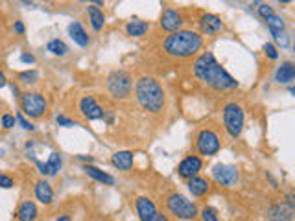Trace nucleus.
Here are the masks:
<instances>
[{"label":"nucleus","mask_w":295,"mask_h":221,"mask_svg":"<svg viewBox=\"0 0 295 221\" xmlns=\"http://www.w3.org/2000/svg\"><path fill=\"white\" fill-rule=\"evenodd\" d=\"M192 74L198 81H201L203 85L210 87L212 91L218 92H227L238 89V81L234 80L233 76L221 67L216 56L212 52H203L194 59Z\"/></svg>","instance_id":"obj_1"},{"label":"nucleus","mask_w":295,"mask_h":221,"mask_svg":"<svg viewBox=\"0 0 295 221\" xmlns=\"http://www.w3.org/2000/svg\"><path fill=\"white\" fill-rule=\"evenodd\" d=\"M203 46V37L199 32L194 30H179L176 34H170L163 41V50L166 56L176 59H188L196 56Z\"/></svg>","instance_id":"obj_2"},{"label":"nucleus","mask_w":295,"mask_h":221,"mask_svg":"<svg viewBox=\"0 0 295 221\" xmlns=\"http://www.w3.org/2000/svg\"><path fill=\"white\" fill-rule=\"evenodd\" d=\"M135 98L136 102H138V105L152 114H157L165 109V103H166L165 89L152 76H142V78H138V81L135 83Z\"/></svg>","instance_id":"obj_3"},{"label":"nucleus","mask_w":295,"mask_h":221,"mask_svg":"<svg viewBox=\"0 0 295 221\" xmlns=\"http://www.w3.org/2000/svg\"><path fill=\"white\" fill-rule=\"evenodd\" d=\"M245 124V113L242 105L236 102H229L225 103L223 107V125H225V131L231 138H240L242 131H244Z\"/></svg>","instance_id":"obj_4"},{"label":"nucleus","mask_w":295,"mask_h":221,"mask_svg":"<svg viewBox=\"0 0 295 221\" xmlns=\"http://www.w3.org/2000/svg\"><path fill=\"white\" fill-rule=\"evenodd\" d=\"M166 208L170 214H174L177 219H194L199 214L196 203L187 199L183 193L172 192L166 195Z\"/></svg>","instance_id":"obj_5"},{"label":"nucleus","mask_w":295,"mask_h":221,"mask_svg":"<svg viewBox=\"0 0 295 221\" xmlns=\"http://www.w3.org/2000/svg\"><path fill=\"white\" fill-rule=\"evenodd\" d=\"M133 91V78L125 70H113L107 78V92L114 100H125Z\"/></svg>","instance_id":"obj_6"},{"label":"nucleus","mask_w":295,"mask_h":221,"mask_svg":"<svg viewBox=\"0 0 295 221\" xmlns=\"http://www.w3.org/2000/svg\"><path fill=\"white\" fill-rule=\"evenodd\" d=\"M19 103H21V111H23L24 116L34 120L41 118L48 111V102H46V98L41 92H21Z\"/></svg>","instance_id":"obj_7"},{"label":"nucleus","mask_w":295,"mask_h":221,"mask_svg":"<svg viewBox=\"0 0 295 221\" xmlns=\"http://www.w3.org/2000/svg\"><path fill=\"white\" fill-rule=\"evenodd\" d=\"M220 147H221L220 135L214 129L205 127V129L198 131V135H196V151L201 157H214L220 151Z\"/></svg>","instance_id":"obj_8"},{"label":"nucleus","mask_w":295,"mask_h":221,"mask_svg":"<svg viewBox=\"0 0 295 221\" xmlns=\"http://www.w3.org/2000/svg\"><path fill=\"white\" fill-rule=\"evenodd\" d=\"M212 179H214L220 186L233 188L240 179V171L233 164H214L212 166Z\"/></svg>","instance_id":"obj_9"},{"label":"nucleus","mask_w":295,"mask_h":221,"mask_svg":"<svg viewBox=\"0 0 295 221\" xmlns=\"http://www.w3.org/2000/svg\"><path fill=\"white\" fill-rule=\"evenodd\" d=\"M201 170H203V160H201V157H198V155H188L177 166V175L188 181V179L199 175Z\"/></svg>","instance_id":"obj_10"},{"label":"nucleus","mask_w":295,"mask_h":221,"mask_svg":"<svg viewBox=\"0 0 295 221\" xmlns=\"http://www.w3.org/2000/svg\"><path fill=\"white\" fill-rule=\"evenodd\" d=\"M34 162H35L37 170H39V173L43 177L57 175V173L61 171V168H63V159H61V155L57 153V151H52L46 162H41V160H37V159H34Z\"/></svg>","instance_id":"obj_11"},{"label":"nucleus","mask_w":295,"mask_h":221,"mask_svg":"<svg viewBox=\"0 0 295 221\" xmlns=\"http://www.w3.org/2000/svg\"><path fill=\"white\" fill-rule=\"evenodd\" d=\"M223 21L214 13H203L199 19V30H201V37L203 35H218L223 32Z\"/></svg>","instance_id":"obj_12"},{"label":"nucleus","mask_w":295,"mask_h":221,"mask_svg":"<svg viewBox=\"0 0 295 221\" xmlns=\"http://www.w3.org/2000/svg\"><path fill=\"white\" fill-rule=\"evenodd\" d=\"M80 111L87 120H103L105 118V111L98 105L94 96H83L80 100Z\"/></svg>","instance_id":"obj_13"},{"label":"nucleus","mask_w":295,"mask_h":221,"mask_svg":"<svg viewBox=\"0 0 295 221\" xmlns=\"http://www.w3.org/2000/svg\"><path fill=\"white\" fill-rule=\"evenodd\" d=\"M183 26V17L181 13L174 10V8H166L165 12L161 13V28L168 32V34H176Z\"/></svg>","instance_id":"obj_14"},{"label":"nucleus","mask_w":295,"mask_h":221,"mask_svg":"<svg viewBox=\"0 0 295 221\" xmlns=\"http://www.w3.org/2000/svg\"><path fill=\"white\" fill-rule=\"evenodd\" d=\"M295 215V206L288 203H275L266 212L267 221H291Z\"/></svg>","instance_id":"obj_15"},{"label":"nucleus","mask_w":295,"mask_h":221,"mask_svg":"<svg viewBox=\"0 0 295 221\" xmlns=\"http://www.w3.org/2000/svg\"><path fill=\"white\" fill-rule=\"evenodd\" d=\"M135 210L138 217H140V221H152L155 215L159 214L155 203L150 197H146V195H138L135 199Z\"/></svg>","instance_id":"obj_16"},{"label":"nucleus","mask_w":295,"mask_h":221,"mask_svg":"<svg viewBox=\"0 0 295 221\" xmlns=\"http://www.w3.org/2000/svg\"><path fill=\"white\" fill-rule=\"evenodd\" d=\"M34 195H35V199H37L41 204H45V206H50V204L54 203V188H52V184L46 181V179L35 181Z\"/></svg>","instance_id":"obj_17"},{"label":"nucleus","mask_w":295,"mask_h":221,"mask_svg":"<svg viewBox=\"0 0 295 221\" xmlns=\"http://www.w3.org/2000/svg\"><path fill=\"white\" fill-rule=\"evenodd\" d=\"M39 217V208L32 199H24L15 210V219L17 221H37Z\"/></svg>","instance_id":"obj_18"},{"label":"nucleus","mask_w":295,"mask_h":221,"mask_svg":"<svg viewBox=\"0 0 295 221\" xmlns=\"http://www.w3.org/2000/svg\"><path fill=\"white\" fill-rule=\"evenodd\" d=\"M67 32H68V35L72 37L74 43L78 46H81V48L89 46V43H91V37H89V34L85 32V28H83V24H81L80 21H72V23L67 26Z\"/></svg>","instance_id":"obj_19"},{"label":"nucleus","mask_w":295,"mask_h":221,"mask_svg":"<svg viewBox=\"0 0 295 221\" xmlns=\"http://www.w3.org/2000/svg\"><path fill=\"white\" fill-rule=\"evenodd\" d=\"M295 80V65L291 61L280 63V67L275 70V81L280 85H291Z\"/></svg>","instance_id":"obj_20"},{"label":"nucleus","mask_w":295,"mask_h":221,"mask_svg":"<svg viewBox=\"0 0 295 221\" xmlns=\"http://www.w3.org/2000/svg\"><path fill=\"white\" fill-rule=\"evenodd\" d=\"M187 186H188V192L192 193L194 197H203V195L209 193L210 182H209V179H205V177L196 175V177H192V179H188Z\"/></svg>","instance_id":"obj_21"},{"label":"nucleus","mask_w":295,"mask_h":221,"mask_svg":"<svg viewBox=\"0 0 295 221\" xmlns=\"http://www.w3.org/2000/svg\"><path fill=\"white\" fill-rule=\"evenodd\" d=\"M133 160H135L133 153L127 151V149H124V151H116V153L111 157V164L120 171H129L131 168H133Z\"/></svg>","instance_id":"obj_22"},{"label":"nucleus","mask_w":295,"mask_h":221,"mask_svg":"<svg viewBox=\"0 0 295 221\" xmlns=\"http://www.w3.org/2000/svg\"><path fill=\"white\" fill-rule=\"evenodd\" d=\"M83 170H85L87 175L91 177V179H94V181L102 182V184H107V186H113L114 184V177L111 175V173H107V171L96 168L94 164H85L83 166Z\"/></svg>","instance_id":"obj_23"},{"label":"nucleus","mask_w":295,"mask_h":221,"mask_svg":"<svg viewBox=\"0 0 295 221\" xmlns=\"http://www.w3.org/2000/svg\"><path fill=\"white\" fill-rule=\"evenodd\" d=\"M150 32V23L140 21V19H131L129 23L125 24V34L129 37H144Z\"/></svg>","instance_id":"obj_24"},{"label":"nucleus","mask_w":295,"mask_h":221,"mask_svg":"<svg viewBox=\"0 0 295 221\" xmlns=\"http://www.w3.org/2000/svg\"><path fill=\"white\" fill-rule=\"evenodd\" d=\"M87 13H89V23H91L92 30L94 32H102L103 24H105V15H103L102 10L91 4V6L87 8Z\"/></svg>","instance_id":"obj_25"},{"label":"nucleus","mask_w":295,"mask_h":221,"mask_svg":"<svg viewBox=\"0 0 295 221\" xmlns=\"http://www.w3.org/2000/svg\"><path fill=\"white\" fill-rule=\"evenodd\" d=\"M46 50L50 52L52 56H57V57H65L68 54V46L65 41L61 39H52L46 43Z\"/></svg>","instance_id":"obj_26"},{"label":"nucleus","mask_w":295,"mask_h":221,"mask_svg":"<svg viewBox=\"0 0 295 221\" xmlns=\"http://www.w3.org/2000/svg\"><path fill=\"white\" fill-rule=\"evenodd\" d=\"M267 24V30H269V34L275 37V35L282 34V32H286V23H284V19L280 17V15H271V17L266 21Z\"/></svg>","instance_id":"obj_27"},{"label":"nucleus","mask_w":295,"mask_h":221,"mask_svg":"<svg viewBox=\"0 0 295 221\" xmlns=\"http://www.w3.org/2000/svg\"><path fill=\"white\" fill-rule=\"evenodd\" d=\"M41 74L39 70H35V68H28V70H23V72L17 76L19 83H23V85H35L37 81H39Z\"/></svg>","instance_id":"obj_28"},{"label":"nucleus","mask_w":295,"mask_h":221,"mask_svg":"<svg viewBox=\"0 0 295 221\" xmlns=\"http://www.w3.org/2000/svg\"><path fill=\"white\" fill-rule=\"evenodd\" d=\"M256 13H258V17L264 19V21H267V19L271 17V15H275V10L271 8V4H264V2H256Z\"/></svg>","instance_id":"obj_29"},{"label":"nucleus","mask_w":295,"mask_h":221,"mask_svg":"<svg viewBox=\"0 0 295 221\" xmlns=\"http://www.w3.org/2000/svg\"><path fill=\"white\" fill-rule=\"evenodd\" d=\"M199 214H201V219L203 221H220L218 217V210L212 208V206H205V208L199 210Z\"/></svg>","instance_id":"obj_30"},{"label":"nucleus","mask_w":295,"mask_h":221,"mask_svg":"<svg viewBox=\"0 0 295 221\" xmlns=\"http://www.w3.org/2000/svg\"><path fill=\"white\" fill-rule=\"evenodd\" d=\"M15 120H17V124L21 125L24 131H30V133H34V131L37 129V127H35V125L32 124V122H30V120L26 118L23 113H17V114H15Z\"/></svg>","instance_id":"obj_31"},{"label":"nucleus","mask_w":295,"mask_h":221,"mask_svg":"<svg viewBox=\"0 0 295 221\" xmlns=\"http://www.w3.org/2000/svg\"><path fill=\"white\" fill-rule=\"evenodd\" d=\"M262 50H264V54H266L267 59H271V61H277L278 59V50L273 43H266V45L262 46Z\"/></svg>","instance_id":"obj_32"},{"label":"nucleus","mask_w":295,"mask_h":221,"mask_svg":"<svg viewBox=\"0 0 295 221\" xmlns=\"http://www.w3.org/2000/svg\"><path fill=\"white\" fill-rule=\"evenodd\" d=\"M15 116L13 114H10V113H6V114H2V118H0V125L4 127V129H12V127H15Z\"/></svg>","instance_id":"obj_33"},{"label":"nucleus","mask_w":295,"mask_h":221,"mask_svg":"<svg viewBox=\"0 0 295 221\" xmlns=\"http://www.w3.org/2000/svg\"><path fill=\"white\" fill-rule=\"evenodd\" d=\"M15 186V181H13V177L6 175V173H0V188H4V190H10V188Z\"/></svg>","instance_id":"obj_34"},{"label":"nucleus","mask_w":295,"mask_h":221,"mask_svg":"<svg viewBox=\"0 0 295 221\" xmlns=\"http://www.w3.org/2000/svg\"><path fill=\"white\" fill-rule=\"evenodd\" d=\"M56 122H57V125H61V127H74V125H76V122H74L72 118L65 116V114H57Z\"/></svg>","instance_id":"obj_35"},{"label":"nucleus","mask_w":295,"mask_h":221,"mask_svg":"<svg viewBox=\"0 0 295 221\" xmlns=\"http://www.w3.org/2000/svg\"><path fill=\"white\" fill-rule=\"evenodd\" d=\"M273 39H275V43H277V45H280V48H289V37H288V34H286V32L275 35Z\"/></svg>","instance_id":"obj_36"},{"label":"nucleus","mask_w":295,"mask_h":221,"mask_svg":"<svg viewBox=\"0 0 295 221\" xmlns=\"http://www.w3.org/2000/svg\"><path fill=\"white\" fill-rule=\"evenodd\" d=\"M21 63H24V65H35V56L34 54H28V52H23L21 54Z\"/></svg>","instance_id":"obj_37"},{"label":"nucleus","mask_w":295,"mask_h":221,"mask_svg":"<svg viewBox=\"0 0 295 221\" xmlns=\"http://www.w3.org/2000/svg\"><path fill=\"white\" fill-rule=\"evenodd\" d=\"M13 32H15L17 35H24L26 28H24V23H23V21H17V23L13 24Z\"/></svg>","instance_id":"obj_38"},{"label":"nucleus","mask_w":295,"mask_h":221,"mask_svg":"<svg viewBox=\"0 0 295 221\" xmlns=\"http://www.w3.org/2000/svg\"><path fill=\"white\" fill-rule=\"evenodd\" d=\"M6 85H8V78H6V74H4V70L0 68V89H4Z\"/></svg>","instance_id":"obj_39"},{"label":"nucleus","mask_w":295,"mask_h":221,"mask_svg":"<svg viewBox=\"0 0 295 221\" xmlns=\"http://www.w3.org/2000/svg\"><path fill=\"white\" fill-rule=\"evenodd\" d=\"M152 221H170V219H168V215L166 214H157Z\"/></svg>","instance_id":"obj_40"},{"label":"nucleus","mask_w":295,"mask_h":221,"mask_svg":"<svg viewBox=\"0 0 295 221\" xmlns=\"http://www.w3.org/2000/svg\"><path fill=\"white\" fill-rule=\"evenodd\" d=\"M10 87H12V92H13V94H15V98L21 96V91H19V87L15 85V83H10Z\"/></svg>","instance_id":"obj_41"},{"label":"nucleus","mask_w":295,"mask_h":221,"mask_svg":"<svg viewBox=\"0 0 295 221\" xmlns=\"http://www.w3.org/2000/svg\"><path fill=\"white\" fill-rule=\"evenodd\" d=\"M80 160H83V162H89V164H92V162H94V159H92V157H87V155H80Z\"/></svg>","instance_id":"obj_42"},{"label":"nucleus","mask_w":295,"mask_h":221,"mask_svg":"<svg viewBox=\"0 0 295 221\" xmlns=\"http://www.w3.org/2000/svg\"><path fill=\"white\" fill-rule=\"evenodd\" d=\"M56 221H72V219H70V215L68 214H63V215H59Z\"/></svg>","instance_id":"obj_43"}]
</instances>
